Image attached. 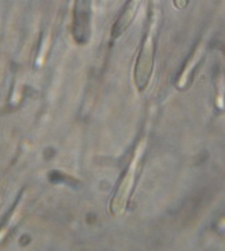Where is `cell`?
<instances>
[{
  "instance_id": "3",
  "label": "cell",
  "mask_w": 225,
  "mask_h": 251,
  "mask_svg": "<svg viewBox=\"0 0 225 251\" xmlns=\"http://www.w3.org/2000/svg\"><path fill=\"white\" fill-rule=\"evenodd\" d=\"M137 8H139V0H129V3L125 6L123 13L120 15V18L117 20L116 25L113 27V34L114 36H120L124 30H126V27L129 26L130 22L133 21L135 15H136Z\"/></svg>"
},
{
  "instance_id": "2",
  "label": "cell",
  "mask_w": 225,
  "mask_h": 251,
  "mask_svg": "<svg viewBox=\"0 0 225 251\" xmlns=\"http://www.w3.org/2000/svg\"><path fill=\"white\" fill-rule=\"evenodd\" d=\"M155 40H154V33L149 32L147 37L144 39L143 46L140 50V54L137 58L136 70V85L142 91L147 85V82L150 80L151 72H152V65H154V52H155Z\"/></svg>"
},
{
  "instance_id": "4",
  "label": "cell",
  "mask_w": 225,
  "mask_h": 251,
  "mask_svg": "<svg viewBox=\"0 0 225 251\" xmlns=\"http://www.w3.org/2000/svg\"><path fill=\"white\" fill-rule=\"evenodd\" d=\"M175 4H176V7H178V8H183V7L187 4V0H175Z\"/></svg>"
},
{
  "instance_id": "1",
  "label": "cell",
  "mask_w": 225,
  "mask_h": 251,
  "mask_svg": "<svg viewBox=\"0 0 225 251\" xmlns=\"http://www.w3.org/2000/svg\"><path fill=\"white\" fill-rule=\"evenodd\" d=\"M91 0H75L73 7V37L78 44H87L91 39Z\"/></svg>"
}]
</instances>
